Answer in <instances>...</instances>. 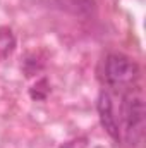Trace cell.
<instances>
[{"label": "cell", "instance_id": "cell-4", "mask_svg": "<svg viewBox=\"0 0 146 148\" xmlns=\"http://www.w3.org/2000/svg\"><path fill=\"white\" fill-rule=\"evenodd\" d=\"M16 35L12 33L10 28L7 26H0V60H5L9 59L14 50H16Z\"/></svg>", "mask_w": 146, "mask_h": 148}, {"label": "cell", "instance_id": "cell-2", "mask_svg": "<svg viewBox=\"0 0 146 148\" xmlns=\"http://www.w3.org/2000/svg\"><path fill=\"white\" fill-rule=\"evenodd\" d=\"M139 77L138 64L124 53H110L105 60V79L110 86L131 88Z\"/></svg>", "mask_w": 146, "mask_h": 148}, {"label": "cell", "instance_id": "cell-3", "mask_svg": "<svg viewBox=\"0 0 146 148\" xmlns=\"http://www.w3.org/2000/svg\"><path fill=\"white\" fill-rule=\"evenodd\" d=\"M96 110H98V117L102 122V127L105 129V133L108 134L113 141L120 140V126L117 121V115L113 112V103H112V97L107 91H102L96 102Z\"/></svg>", "mask_w": 146, "mask_h": 148}, {"label": "cell", "instance_id": "cell-1", "mask_svg": "<svg viewBox=\"0 0 146 148\" xmlns=\"http://www.w3.org/2000/svg\"><path fill=\"white\" fill-rule=\"evenodd\" d=\"M120 121H122V133L129 145H138L145 133V121H146V109H145V95L141 88L131 86L129 91L122 98L120 107Z\"/></svg>", "mask_w": 146, "mask_h": 148}]
</instances>
